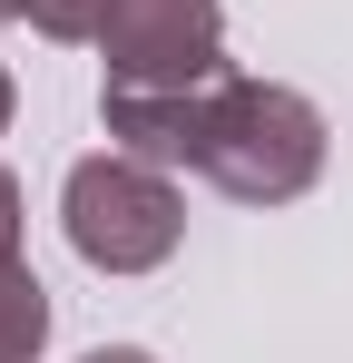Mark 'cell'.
I'll list each match as a JSON object with an SVG mask.
<instances>
[{
    "mask_svg": "<svg viewBox=\"0 0 353 363\" xmlns=\"http://www.w3.org/2000/svg\"><path fill=\"white\" fill-rule=\"evenodd\" d=\"M99 128L128 157L196 167L235 206H294L324 177V108L285 79H206V89H99Z\"/></svg>",
    "mask_w": 353,
    "mask_h": 363,
    "instance_id": "1",
    "label": "cell"
},
{
    "mask_svg": "<svg viewBox=\"0 0 353 363\" xmlns=\"http://www.w3.org/2000/svg\"><path fill=\"white\" fill-rule=\"evenodd\" d=\"M30 30L59 50H99L108 89L226 79V10L216 0H30Z\"/></svg>",
    "mask_w": 353,
    "mask_h": 363,
    "instance_id": "2",
    "label": "cell"
},
{
    "mask_svg": "<svg viewBox=\"0 0 353 363\" xmlns=\"http://www.w3.org/2000/svg\"><path fill=\"white\" fill-rule=\"evenodd\" d=\"M59 226L79 245V265L89 275H157L176 245H186V196L157 157H79L69 186H59Z\"/></svg>",
    "mask_w": 353,
    "mask_h": 363,
    "instance_id": "3",
    "label": "cell"
},
{
    "mask_svg": "<svg viewBox=\"0 0 353 363\" xmlns=\"http://www.w3.org/2000/svg\"><path fill=\"white\" fill-rule=\"evenodd\" d=\"M40 344H50V295H40L30 255L0 236V363H40Z\"/></svg>",
    "mask_w": 353,
    "mask_h": 363,
    "instance_id": "4",
    "label": "cell"
},
{
    "mask_svg": "<svg viewBox=\"0 0 353 363\" xmlns=\"http://www.w3.org/2000/svg\"><path fill=\"white\" fill-rule=\"evenodd\" d=\"M0 236L20 245V177H10V167H0Z\"/></svg>",
    "mask_w": 353,
    "mask_h": 363,
    "instance_id": "5",
    "label": "cell"
},
{
    "mask_svg": "<svg viewBox=\"0 0 353 363\" xmlns=\"http://www.w3.org/2000/svg\"><path fill=\"white\" fill-rule=\"evenodd\" d=\"M79 363H157V354H138V344H99V354H79Z\"/></svg>",
    "mask_w": 353,
    "mask_h": 363,
    "instance_id": "6",
    "label": "cell"
},
{
    "mask_svg": "<svg viewBox=\"0 0 353 363\" xmlns=\"http://www.w3.org/2000/svg\"><path fill=\"white\" fill-rule=\"evenodd\" d=\"M0 20H30V0H0Z\"/></svg>",
    "mask_w": 353,
    "mask_h": 363,
    "instance_id": "7",
    "label": "cell"
},
{
    "mask_svg": "<svg viewBox=\"0 0 353 363\" xmlns=\"http://www.w3.org/2000/svg\"><path fill=\"white\" fill-rule=\"evenodd\" d=\"M0 128H10V69H0Z\"/></svg>",
    "mask_w": 353,
    "mask_h": 363,
    "instance_id": "8",
    "label": "cell"
}]
</instances>
